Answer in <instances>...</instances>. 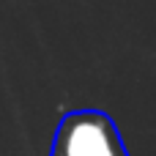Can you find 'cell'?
<instances>
[{
  "label": "cell",
  "instance_id": "cell-1",
  "mask_svg": "<svg viewBox=\"0 0 156 156\" xmlns=\"http://www.w3.org/2000/svg\"><path fill=\"white\" fill-rule=\"evenodd\" d=\"M49 156H129V151L107 112L71 110L55 129Z\"/></svg>",
  "mask_w": 156,
  "mask_h": 156
}]
</instances>
